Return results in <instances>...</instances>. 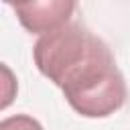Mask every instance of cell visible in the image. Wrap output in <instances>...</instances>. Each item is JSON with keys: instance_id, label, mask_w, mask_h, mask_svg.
I'll list each match as a JSON object with an SVG mask.
<instances>
[{"instance_id": "cell-1", "label": "cell", "mask_w": 130, "mask_h": 130, "mask_svg": "<svg viewBox=\"0 0 130 130\" xmlns=\"http://www.w3.org/2000/svg\"><path fill=\"white\" fill-rule=\"evenodd\" d=\"M110 51V47L87 28L67 22L65 26L41 35L32 47L37 69L59 89L89 61Z\"/></svg>"}, {"instance_id": "cell-2", "label": "cell", "mask_w": 130, "mask_h": 130, "mask_svg": "<svg viewBox=\"0 0 130 130\" xmlns=\"http://www.w3.org/2000/svg\"><path fill=\"white\" fill-rule=\"evenodd\" d=\"M61 91L69 106L85 118H106L126 102V81L112 51L81 67Z\"/></svg>"}, {"instance_id": "cell-3", "label": "cell", "mask_w": 130, "mask_h": 130, "mask_svg": "<svg viewBox=\"0 0 130 130\" xmlns=\"http://www.w3.org/2000/svg\"><path fill=\"white\" fill-rule=\"evenodd\" d=\"M77 0H22L14 6L18 22L32 35H47L65 26L73 12Z\"/></svg>"}, {"instance_id": "cell-4", "label": "cell", "mask_w": 130, "mask_h": 130, "mask_svg": "<svg viewBox=\"0 0 130 130\" xmlns=\"http://www.w3.org/2000/svg\"><path fill=\"white\" fill-rule=\"evenodd\" d=\"M0 130H43V126L39 124V120H35L32 116L26 114H16V116H8L0 122Z\"/></svg>"}, {"instance_id": "cell-5", "label": "cell", "mask_w": 130, "mask_h": 130, "mask_svg": "<svg viewBox=\"0 0 130 130\" xmlns=\"http://www.w3.org/2000/svg\"><path fill=\"white\" fill-rule=\"evenodd\" d=\"M2 73H4V81H6V91H4V100H2V110L4 108H8V104L12 102V93H10V85L14 83V79H12V73H10V69L6 67V65H2Z\"/></svg>"}, {"instance_id": "cell-6", "label": "cell", "mask_w": 130, "mask_h": 130, "mask_svg": "<svg viewBox=\"0 0 130 130\" xmlns=\"http://www.w3.org/2000/svg\"><path fill=\"white\" fill-rule=\"evenodd\" d=\"M4 2H6V4H10V6H16V4H18V2H22V0H4Z\"/></svg>"}]
</instances>
